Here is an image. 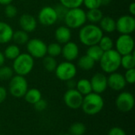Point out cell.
I'll return each mask as SVG.
<instances>
[{"mask_svg": "<svg viewBox=\"0 0 135 135\" xmlns=\"http://www.w3.org/2000/svg\"><path fill=\"white\" fill-rule=\"evenodd\" d=\"M5 60H6V59H5V56L3 55V53L2 51H0V66L4 65Z\"/></svg>", "mask_w": 135, "mask_h": 135, "instance_id": "cell-42", "label": "cell"}, {"mask_svg": "<svg viewBox=\"0 0 135 135\" xmlns=\"http://www.w3.org/2000/svg\"><path fill=\"white\" fill-rule=\"evenodd\" d=\"M28 81L24 76L21 75H13L9 83V91L10 94L16 97L21 98L23 97L28 89Z\"/></svg>", "mask_w": 135, "mask_h": 135, "instance_id": "cell-6", "label": "cell"}, {"mask_svg": "<svg viewBox=\"0 0 135 135\" xmlns=\"http://www.w3.org/2000/svg\"><path fill=\"white\" fill-rule=\"evenodd\" d=\"M95 63H96V62L93 59H92L87 55H85L81 56L78 59L77 65H78V68H80L81 70L88 71V70H92L94 67Z\"/></svg>", "mask_w": 135, "mask_h": 135, "instance_id": "cell-22", "label": "cell"}, {"mask_svg": "<svg viewBox=\"0 0 135 135\" xmlns=\"http://www.w3.org/2000/svg\"><path fill=\"white\" fill-rule=\"evenodd\" d=\"M89 81L93 93L101 94L108 88L107 77L103 73H96Z\"/></svg>", "mask_w": 135, "mask_h": 135, "instance_id": "cell-14", "label": "cell"}, {"mask_svg": "<svg viewBox=\"0 0 135 135\" xmlns=\"http://www.w3.org/2000/svg\"><path fill=\"white\" fill-rule=\"evenodd\" d=\"M57 65H58V63H57L55 58L51 57L47 55L43 58V66H44V68L47 71H48V72L55 71Z\"/></svg>", "mask_w": 135, "mask_h": 135, "instance_id": "cell-29", "label": "cell"}, {"mask_svg": "<svg viewBox=\"0 0 135 135\" xmlns=\"http://www.w3.org/2000/svg\"><path fill=\"white\" fill-rule=\"evenodd\" d=\"M0 135H2V134H0Z\"/></svg>", "mask_w": 135, "mask_h": 135, "instance_id": "cell-47", "label": "cell"}, {"mask_svg": "<svg viewBox=\"0 0 135 135\" xmlns=\"http://www.w3.org/2000/svg\"><path fill=\"white\" fill-rule=\"evenodd\" d=\"M33 105H34V107H35V108H36V110L37 112H43V111H44L47 108V101L45 100H44V99L41 98L40 100H38Z\"/></svg>", "mask_w": 135, "mask_h": 135, "instance_id": "cell-38", "label": "cell"}, {"mask_svg": "<svg viewBox=\"0 0 135 135\" xmlns=\"http://www.w3.org/2000/svg\"><path fill=\"white\" fill-rule=\"evenodd\" d=\"M104 52V51L100 47V46L98 44H95V45L88 47L86 55L89 57H90L92 59H93L95 62H99L101 56L103 55Z\"/></svg>", "mask_w": 135, "mask_h": 135, "instance_id": "cell-27", "label": "cell"}, {"mask_svg": "<svg viewBox=\"0 0 135 135\" xmlns=\"http://www.w3.org/2000/svg\"><path fill=\"white\" fill-rule=\"evenodd\" d=\"M60 5H62L66 9L78 8L83 5V0H59Z\"/></svg>", "mask_w": 135, "mask_h": 135, "instance_id": "cell-34", "label": "cell"}, {"mask_svg": "<svg viewBox=\"0 0 135 135\" xmlns=\"http://www.w3.org/2000/svg\"><path fill=\"white\" fill-rule=\"evenodd\" d=\"M63 135H71V134H63Z\"/></svg>", "mask_w": 135, "mask_h": 135, "instance_id": "cell-45", "label": "cell"}, {"mask_svg": "<svg viewBox=\"0 0 135 135\" xmlns=\"http://www.w3.org/2000/svg\"><path fill=\"white\" fill-rule=\"evenodd\" d=\"M29 40V36L28 33L20 29L17 30L16 32H13V36H12V40L14 42L15 44L17 45H25L27 42Z\"/></svg>", "mask_w": 135, "mask_h": 135, "instance_id": "cell-25", "label": "cell"}, {"mask_svg": "<svg viewBox=\"0 0 135 135\" xmlns=\"http://www.w3.org/2000/svg\"><path fill=\"white\" fill-rule=\"evenodd\" d=\"M108 135H127V134L123 128L119 127H114L109 130Z\"/></svg>", "mask_w": 135, "mask_h": 135, "instance_id": "cell-39", "label": "cell"}, {"mask_svg": "<svg viewBox=\"0 0 135 135\" xmlns=\"http://www.w3.org/2000/svg\"><path fill=\"white\" fill-rule=\"evenodd\" d=\"M4 13L7 18H13L17 14V9L15 6H13L12 3H10V4L5 6Z\"/></svg>", "mask_w": 135, "mask_h": 135, "instance_id": "cell-35", "label": "cell"}, {"mask_svg": "<svg viewBox=\"0 0 135 135\" xmlns=\"http://www.w3.org/2000/svg\"><path fill=\"white\" fill-rule=\"evenodd\" d=\"M63 21L66 26L70 29L80 28L87 21L86 12L81 7L69 9L64 16Z\"/></svg>", "mask_w": 135, "mask_h": 135, "instance_id": "cell-4", "label": "cell"}, {"mask_svg": "<svg viewBox=\"0 0 135 135\" xmlns=\"http://www.w3.org/2000/svg\"><path fill=\"white\" fill-rule=\"evenodd\" d=\"M114 44L115 46V50L121 56L134 52V40L130 34H120Z\"/></svg>", "mask_w": 135, "mask_h": 135, "instance_id": "cell-9", "label": "cell"}, {"mask_svg": "<svg viewBox=\"0 0 135 135\" xmlns=\"http://www.w3.org/2000/svg\"><path fill=\"white\" fill-rule=\"evenodd\" d=\"M25 45L28 51L27 53L29 54L34 59H43L45 55H47V44L40 39H29Z\"/></svg>", "mask_w": 135, "mask_h": 135, "instance_id": "cell-8", "label": "cell"}, {"mask_svg": "<svg viewBox=\"0 0 135 135\" xmlns=\"http://www.w3.org/2000/svg\"><path fill=\"white\" fill-rule=\"evenodd\" d=\"M116 30L120 34L131 35L135 30L134 16L125 14L119 17L116 21Z\"/></svg>", "mask_w": 135, "mask_h": 135, "instance_id": "cell-11", "label": "cell"}, {"mask_svg": "<svg viewBox=\"0 0 135 135\" xmlns=\"http://www.w3.org/2000/svg\"><path fill=\"white\" fill-rule=\"evenodd\" d=\"M13 61L12 69L17 75L25 77L30 74L34 67V59L28 53H21Z\"/></svg>", "mask_w": 135, "mask_h": 135, "instance_id": "cell-5", "label": "cell"}, {"mask_svg": "<svg viewBox=\"0 0 135 135\" xmlns=\"http://www.w3.org/2000/svg\"><path fill=\"white\" fill-rule=\"evenodd\" d=\"M63 59L68 62H73L78 58L79 55V47L73 41H69L63 44L62 47V52Z\"/></svg>", "mask_w": 135, "mask_h": 135, "instance_id": "cell-15", "label": "cell"}, {"mask_svg": "<svg viewBox=\"0 0 135 135\" xmlns=\"http://www.w3.org/2000/svg\"><path fill=\"white\" fill-rule=\"evenodd\" d=\"M55 76L62 81H67L74 79L77 74V66L72 62L64 61L57 65L55 70Z\"/></svg>", "mask_w": 135, "mask_h": 135, "instance_id": "cell-7", "label": "cell"}, {"mask_svg": "<svg viewBox=\"0 0 135 135\" xmlns=\"http://www.w3.org/2000/svg\"><path fill=\"white\" fill-rule=\"evenodd\" d=\"M115 105L122 112H131L134 106V97L133 94L129 92L120 93L115 100Z\"/></svg>", "mask_w": 135, "mask_h": 135, "instance_id": "cell-12", "label": "cell"}, {"mask_svg": "<svg viewBox=\"0 0 135 135\" xmlns=\"http://www.w3.org/2000/svg\"><path fill=\"white\" fill-rule=\"evenodd\" d=\"M72 37L71 29L66 25L59 26L55 31V38L57 43L60 44H64L70 41Z\"/></svg>", "mask_w": 135, "mask_h": 135, "instance_id": "cell-18", "label": "cell"}, {"mask_svg": "<svg viewBox=\"0 0 135 135\" xmlns=\"http://www.w3.org/2000/svg\"><path fill=\"white\" fill-rule=\"evenodd\" d=\"M100 66L101 70L107 74L116 72L120 67L121 55L115 49L104 51L100 61Z\"/></svg>", "mask_w": 135, "mask_h": 135, "instance_id": "cell-3", "label": "cell"}, {"mask_svg": "<svg viewBox=\"0 0 135 135\" xmlns=\"http://www.w3.org/2000/svg\"><path fill=\"white\" fill-rule=\"evenodd\" d=\"M128 10H129V14L132 15V16H134L135 15V3L134 2H131L130 5H129V7H128Z\"/></svg>", "mask_w": 135, "mask_h": 135, "instance_id": "cell-41", "label": "cell"}, {"mask_svg": "<svg viewBox=\"0 0 135 135\" xmlns=\"http://www.w3.org/2000/svg\"><path fill=\"white\" fill-rule=\"evenodd\" d=\"M104 106V101L100 94L96 93H90L84 96L81 109L84 113L89 115H94L100 113Z\"/></svg>", "mask_w": 135, "mask_h": 135, "instance_id": "cell-2", "label": "cell"}, {"mask_svg": "<svg viewBox=\"0 0 135 135\" xmlns=\"http://www.w3.org/2000/svg\"><path fill=\"white\" fill-rule=\"evenodd\" d=\"M99 24V27L103 31V32L113 33L115 31H116V21L112 17L104 16Z\"/></svg>", "mask_w": 135, "mask_h": 135, "instance_id": "cell-20", "label": "cell"}, {"mask_svg": "<svg viewBox=\"0 0 135 135\" xmlns=\"http://www.w3.org/2000/svg\"><path fill=\"white\" fill-rule=\"evenodd\" d=\"M7 97V91L6 89L2 87V86H0V104H2L6 98Z\"/></svg>", "mask_w": 135, "mask_h": 135, "instance_id": "cell-40", "label": "cell"}, {"mask_svg": "<svg viewBox=\"0 0 135 135\" xmlns=\"http://www.w3.org/2000/svg\"><path fill=\"white\" fill-rule=\"evenodd\" d=\"M13 70L12 67L7 66H0V81H8L13 76Z\"/></svg>", "mask_w": 135, "mask_h": 135, "instance_id": "cell-33", "label": "cell"}, {"mask_svg": "<svg viewBox=\"0 0 135 135\" xmlns=\"http://www.w3.org/2000/svg\"><path fill=\"white\" fill-rule=\"evenodd\" d=\"M19 1H25V0H19Z\"/></svg>", "mask_w": 135, "mask_h": 135, "instance_id": "cell-46", "label": "cell"}, {"mask_svg": "<svg viewBox=\"0 0 135 135\" xmlns=\"http://www.w3.org/2000/svg\"><path fill=\"white\" fill-rule=\"evenodd\" d=\"M85 131H86L85 125L80 122L73 123L69 129V134L71 135H84Z\"/></svg>", "mask_w": 135, "mask_h": 135, "instance_id": "cell-31", "label": "cell"}, {"mask_svg": "<svg viewBox=\"0 0 135 135\" xmlns=\"http://www.w3.org/2000/svg\"><path fill=\"white\" fill-rule=\"evenodd\" d=\"M120 66L124 68L126 70L129 69H133L135 67V55L134 53L124 55L121 56V64Z\"/></svg>", "mask_w": 135, "mask_h": 135, "instance_id": "cell-28", "label": "cell"}, {"mask_svg": "<svg viewBox=\"0 0 135 135\" xmlns=\"http://www.w3.org/2000/svg\"><path fill=\"white\" fill-rule=\"evenodd\" d=\"M98 45L100 46V47L104 51H109L111 49H113L114 47V42L112 40V39L108 36H103L101 37V39L100 40Z\"/></svg>", "mask_w": 135, "mask_h": 135, "instance_id": "cell-32", "label": "cell"}, {"mask_svg": "<svg viewBox=\"0 0 135 135\" xmlns=\"http://www.w3.org/2000/svg\"><path fill=\"white\" fill-rule=\"evenodd\" d=\"M24 97L26 102L31 104H34L42 98V94L38 89L32 88L27 90Z\"/></svg>", "mask_w": 135, "mask_h": 135, "instance_id": "cell-23", "label": "cell"}, {"mask_svg": "<svg viewBox=\"0 0 135 135\" xmlns=\"http://www.w3.org/2000/svg\"><path fill=\"white\" fill-rule=\"evenodd\" d=\"M19 25L21 30L29 33L34 32L37 28L36 18L29 13H23L19 18Z\"/></svg>", "mask_w": 135, "mask_h": 135, "instance_id": "cell-16", "label": "cell"}, {"mask_svg": "<svg viewBox=\"0 0 135 135\" xmlns=\"http://www.w3.org/2000/svg\"><path fill=\"white\" fill-rule=\"evenodd\" d=\"M83 5L88 9H97L101 6L100 0H83Z\"/></svg>", "mask_w": 135, "mask_h": 135, "instance_id": "cell-36", "label": "cell"}, {"mask_svg": "<svg viewBox=\"0 0 135 135\" xmlns=\"http://www.w3.org/2000/svg\"><path fill=\"white\" fill-rule=\"evenodd\" d=\"M126 80V82L131 85H133L135 82V69H129L126 70L125 74L123 75Z\"/></svg>", "mask_w": 135, "mask_h": 135, "instance_id": "cell-37", "label": "cell"}, {"mask_svg": "<svg viewBox=\"0 0 135 135\" xmlns=\"http://www.w3.org/2000/svg\"><path fill=\"white\" fill-rule=\"evenodd\" d=\"M100 1H101V6H108L112 2V0H100Z\"/></svg>", "mask_w": 135, "mask_h": 135, "instance_id": "cell-44", "label": "cell"}, {"mask_svg": "<svg viewBox=\"0 0 135 135\" xmlns=\"http://www.w3.org/2000/svg\"><path fill=\"white\" fill-rule=\"evenodd\" d=\"M103 36L104 32L97 25L91 23L84 25L81 28H80L78 32L80 42L86 47L98 44Z\"/></svg>", "mask_w": 135, "mask_h": 135, "instance_id": "cell-1", "label": "cell"}, {"mask_svg": "<svg viewBox=\"0 0 135 135\" xmlns=\"http://www.w3.org/2000/svg\"><path fill=\"white\" fill-rule=\"evenodd\" d=\"M62 52V46L60 44L55 42V43H51L48 45H47V55H50L51 57H58L61 55Z\"/></svg>", "mask_w": 135, "mask_h": 135, "instance_id": "cell-30", "label": "cell"}, {"mask_svg": "<svg viewBox=\"0 0 135 135\" xmlns=\"http://www.w3.org/2000/svg\"><path fill=\"white\" fill-rule=\"evenodd\" d=\"M108 80V87H110L112 90L115 91H121L123 90L127 85L126 80L124 78V76L116 72L109 74V76L107 77Z\"/></svg>", "mask_w": 135, "mask_h": 135, "instance_id": "cell-17", "label": "cell"}, {"mask_svg": "<svg viewBox=\"0 0 135 135\" xmlns=\"http://www.w3.org/2000/svg\"><path fill=\"white\" fill-rule=\"evenodd\" d=\"M75 89L84 97L92 93V87L90 84V81L86 78H81L78 82H76Z\"/></svg>", "mask_w": 135, "mask_h": 135, "instance_id": "cell-24", "label": "cell"}, {"mask_svg": "<svg viewBox=\"0 0 135 135\" xmlns=\"http://www.w3.org/2000/svg\"><path fill=\"white\" fill-rule=\"evenodd\" d=\"M104 13L100 8L88 9L86 12V19L91 24H97L103 18Z\"/></svg>", "mask_w": 135, "mask_h": 135, "instance_id": "cell-21", "label": "cell"}, {"mask_svg": "<svg viewBox=\"0 0 135 135\" xmlns=\"http://www.w3.org/2000/svg\"><path fill=\"white\" fill-rule=\"evenodd\" d=\"M13 28L5 21H0V44H7L12 40Z\"/></svg>", "mask_w": 135, "mask_h": 135, "instance_id": "cell-19", "label": "cell"}, {"mask_svg": "<svg viewBox=\"0 0 135 135\" xmlns=\"http://www.w3.org/2000/svg\"><path fill=\"white\" fill-rule=\"evenodd\" d=\"M21 54V50L18 45L13 44L8 45L3 52V55L5 56V59H7L9 60H14L19 55Z\"/></svg>", "mask_w": 135, "mask_h": 135, "instance_id": "cell-26", "label": "cell"}, {"mask_svg": "<svg viewBox=\"0 0 135 135\" xmlns=\"http://www.w3.org/2000/svg\"><path fill=\"white\" fill-rule=\"evenodd\" d=\"M13 0H0V4L3 5V6H6L8 4L12 3Z\"/></svg>", "mask_w": 135, "mask_h": 135, "instance_id": "cell-43", "label": "cell"}, {"mask_svg": "<svg viewBox=\"0 0 135 135\" xmlns=\"http://www.w3.org/2000/svg\"><path fill=\"white\" fill-rule=\"evenodd\" d=\"M83 97L76 89H69L63 95V101L68 108L78 109L81 106Z\"/></svg>", "mask_w": 135, "mask_h": 135, "instance_id": "cell-13", "label": "cell"}, {"mask_svg": "<svg viewBox=\"0 0 135 135\" xmlns=\"http://www.w3.org/2000/svg\"><path fill=\"white\" fill-rule=\"evenodd\" d=\"M37 21L45 27H49L55 25L59 20L55 7L46 6H44L38 13Z\"/></svg>", "mask_w": 135, "mask_h": 135, "instance_id": "cell-10", "label": "cell"}]
</instances>
